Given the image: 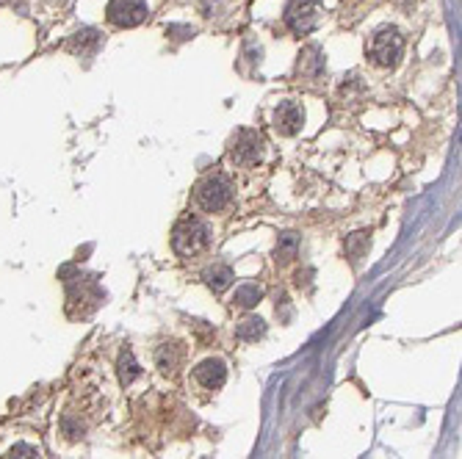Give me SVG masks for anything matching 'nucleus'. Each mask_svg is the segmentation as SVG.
<instances>
[{"instance_id": "nucleus-1", "label": "nucleus", "mask_w": 462, "mask_h": 459, "mask_svg": "<svg viewBox=\"0 0 462 459\" xmlns=\"http://www.w3.org/2000/svg\"><path fill=\"white\" fill-rule=\"evenodd\" d=\"M208 246H211V230L197 216L180 219L172 230V249L180 258H194L199 252H205Z\"/></svg>"}, {"instance_id": "nucleus-2", "label": "nucleus", "mask_w": 462, "mask_h": 459, "mask_svg": "<svg viewBox=\"0 0 462 459\" xmlns=\"http://www.w3.org/2000/svg\"><path fill=\"white\" fill-rule=\"evenodd\" d=\"M232 202V183L227 174L213 172L197 183V205L208 213H219Z\"/></svg>"}, {"instance_id": "nucleus-3", "label": "nucleus", "mask_w": 462, "mask_h": 459, "mask_svg": "<svg viewBox=\"0 0 462 459\" xmlns=\"http://www.w3.org/2000/svg\"><path fill=\"white\" fill-rule=\"evenodd\" d=\"M368 59L377 66H396L404 53V39L396 28H379L368 42Z\"/></svg>"}, {"instance_id": "nucleus-4", "label": "nucleus", "mask_w": 462, "mask_h": 459, "mask_svg": "<svg viewBox=\"0 0 462 459\" xmlns=\"http://www.w3.org/2000/svg\"><path fill=\"white\" fill-rule=\"evenodd\" d=\"M319 17H321L319 0H291L285 8V25L299 36L313 31L319 25Z\"/></svg>"}, {"instance_id": "nucleus-5", "label": "nucleus", "mask_w": 462, "mask_h": 459, "mask_svg": "<svg viewBox=\"0 0 462 459\" xmlns=\"http://www.w3.org/2000/svg\"><path fill=\"white\" fill-rule=\"evenodd\" d=\"M263 136L255 131H238L230 147V161L238 166H255L263 158Z\"/></svg>"}, {"instance_id": "nucleus-6", "label": "nucleus", "mask_w": 462, "mask_h": 459, "mask_svg": "<svg viewBox=\"0 0 462 459\" xmlns=\"http://www.w3.org/2000/svg\"><path fill=\"white\" fill-rule=\"evenodd\" d=\"M105 14L117 28H136L147 20V0H111Z\"/></svg>"}, {"instance_id": "nucleus-7", "label": "nucleus", "mask_w": 462, "mask_h": 459, "mask_svg": "<svg viewBox=\"0 0 462 459\" xmlns=\"http://www.w3.org/2000/svg\"><path fill=\"white\" fill-rule=\"evenodd\" d=\"M302 125H304V111L297 102H280V108L274 114V128L283 136H297Z\"/></svg>"}, {"instance_id": "nucleus-8", "label": "nucleus", "mask_w": 462, "mask_h": 459, "mask_svg": "<svg viewBox=\"0 0 462 459\" xmlns=\"http://www.w3.org/2000/svg\"><path fill=\"white\" fill-rule=\"evenodd\" d=\"M194 379H197L202 388H208V391H216V388H222L225 385V379H227V368H225V362L222 360H202L194 368Z\"/></svg>"}, {"instance_id": "nucleus-9", "label": "nucleus", "mask_w": 462, "mask_h": 459, "mask_svg": "<svg viewBox=\"0 0 462 459\" xmlns=\"http://www.w3.org/2000/svg\"><path fill=\"white\" fill-rule=\"evenodd\" d=\"M183 357H186V352H183V346L180 343H161L158 346V352H155V365H158V371L166 374V376H174L177 374V368L183 365Z\"/></svg>"}, {"instance_id": "nucleus-10", "label": "nucleus", "mask_w": 462, "mask_h": 459, "mask_svg": "<svg viewBox=\"0 0 462 459\" xmlns=\"http://www.w3.org/2000/svg\"><path fill=\"white\" fill-rule=\"evenodd\" d=\"M205 282H208V288L213 291V294H222V291H227L232 285V280H235V274H232L230 266H225V263H213L211 268H205Z\"/></svg>"}, {"instance_id": "nucleus-11", "label": "nucleus", "mask_w": 462, "mask_h": 459, "mask_svg": "<svg viewBox=\"0 0 462 459\" xmlns=\"http://www.w3.org/2000/svg\"><path fill=\"white\" fill-rule=\"evenodd\" d=\"M299 75H307V78H316V75H321V69H324V56H321V50L319 47H307L302 56H299Z\"/></svg>"}, {"instance_id": "nucleus-12", "label": "nucleus", "mask_w": 462, "mask_h": 459, "mask_svg": "<svg viewBox=\"0 0 462 459\" xmlns=\"http://www.w3.org/2000/svg\"><path fill=\"white\" fill-rule=\"evenodd\" d=\"M263 332H266L263 318H258V316H249V318H244V321L235 327V338H238V340H244V343H252V340L263 338Z\"/></svg>"}, {"instance_id": "nucleus-13", "label": "nucleus", "mask_w": 462, "mask_h": 459, "mask_svg": "<svg viewBox=\"0 0 462 459\" xmlns=\"http://www.w3.org/2000/svg\"><path fill=\"white\" fill-rule=\"evenodd\" d=\"M117 368H119V382H122V385H133V382L141 376V368H138V362H136L131 349H125V352L119 354Z\"/></svg>"}, {"instance_id": "nucleus-14", "label": "nucleus", "mask_w": 462, "mask_h": 459, "mask_svg": "<svg viewBox=\"0 0 462 459\" xmlns=\"http://www.w3.org/2000/svg\"><path fill=\"white\" fill-rule=\"evenodd\" d=\"M263 299V288L261 285H241L235 296H232V304H238V307H244V310H249V307H255L258 302Z\"/></svg>"}, {"instance_id": "nucleus-15", "label": "nucleus", "mask_w": 462, "mask_h": 459, "mask_svg": "<svg viewBox=\"0 0 462 459\" xmlns=\"http://www.w3.org/2000/svg\"><path fill=\"white\" fill-rule=\"evenodd\" d=\"M299 252V235L297 232H283L277 241V263H288L291 258H297Z\"/></svg>"}, {"instance_id": "nucleus-16", "label": "nucleus", "mask_w": 462, "mask_h": 459, "mask_svg": "<svg viewBox=\"0 0 462 459\" xmlns=\"http://www.w3.org/2000/svg\"><path fill=\"white\" fill-rule=\"evenodd\" d=\"M365 249H368V235H365V232L349 235V241H346V255H349L352 261H360L365 255Z\"/></svg>"}, {"instance_id": "nucleus-17", "label": "nucleus", "mask_w": 462, "mask_h": 459, "mask_svg": "<svg viewBox=\"0 0 462 459\" xmlns=\"http://www.w3.org/2000/svg\"><path fill=\"white\" fill-rule=\"evenodd\" d=\"M8 454H11V457H20V454H31V457H39V448H33V446H14Z\"/></svg>"}]
</instances>
